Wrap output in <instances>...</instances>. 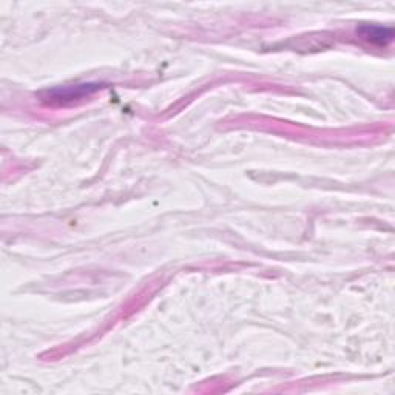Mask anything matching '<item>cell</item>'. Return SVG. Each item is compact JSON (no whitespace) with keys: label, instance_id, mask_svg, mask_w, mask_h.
Wrapping results in <instances>:
<instances>
[{"label":"cell","instance_id":"cell-2","mask_svg":"<svg viewBox=\"0 0 395 395\" xmlns=\"http://www.w3.org/2000/svg\"><path fill=\"white\" fill-rule=\"evenodd\" d=\"M358 34L365 41L383 47L394 39V30L391 27H381V25H363L358 30Z\"/></svg>","mask_w":395,"mask_h":395},{"label":"cell","instance_id":"cell-1","mask_svg":"<svg viewBox=\"0 0 395 395\" xmlns=\"http://www.w3.org/2000/svg\"><path fill=\"white\" fill-rule=\"evenodd\" d=\"M94 90H98V85H76V87H65V88H54L51 92H47L48 102H71L81 99L83 96L92 94Z\"/></svg>","mask_w":395,"mask_h":395}]
</instances>
